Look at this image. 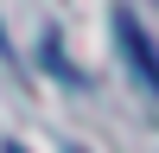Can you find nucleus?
<instances>
[{
	"mask_svg": "<svg viewBox=\"0 0 159 153\" xmlns=\"http://www.w3.org/2000/svg\"><path fill=\"white\" fill-rule=\"evenodd\" d=\"M0 58H7V64H13V45H7V26H0Z\"/></svg>",
	"mask_w": 159,
	"mask_h": 153,
	"instance_id": "obj_2",
	"label": "nucleus"
},
{
	"mask_svg": "<svg viewBox=\"0 0 159 153\" xmlns=\"http://www.w3.org/2000/svg\"><path fill=\"white\" fill-rule=\"evenodd\" d=\"M115 45H121L127 70L140 76V89H147V96H159V51H153L147 26H140V19H134L127 7H115Z\"/></svg>",
	"mask_w": 159,
	"mask_h": 153,
	"instance_id": "obj_1",
	"label": "nucleus"
},
{
	"mask_svg": "<svg viewBox=\"0 0 159 153\" xmlns=\"http://www.w3.org/2000/svg\"><path fill=\"white\" fill-rule=\"evenodd\" d=\"M7 153H25V147H7Z\"/></svg>",
	"mask_w": 159,
	"mask_h": 153,
	"instance_id": "obj_3",
	"label": "nucleus"
}]
</instances>
